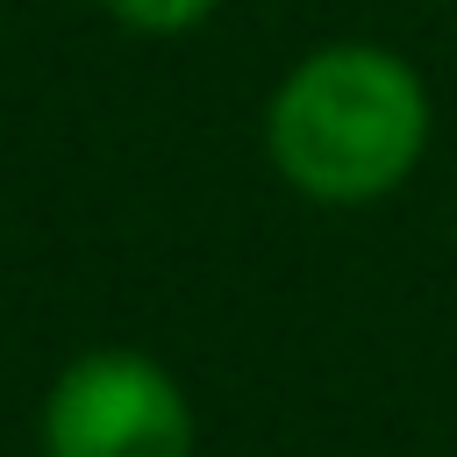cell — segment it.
I'll use <instances>...</instances> for the list:
<instances>
[{"mask_svg":"<svg viewBox=\"0 0 457 457\" xmlns=\"http://www.w3.org/2000/svg\"><path fill=\"white\" fill-rule=\"evenodd\" d=\"M43 457H200V421L157 357L86 350L50 378Z\"/></svg>","mask_w":457,"mask_h":457,"instance_id":"2","label":"cell"},{"mask_svg":"<svg viewBox=\"0 0 457 457\" xmlns=\"http://www.w3.org/2000/svg\"><path fill=\"white\" fill-rule=\"evenodd\" d=\"M428 121V86L400 50L321 43L278 79L264 107V150L293 193L321 207H371L414 179Z\"/></svg>","mask_w":457,"mask_h":457,"instance_id":"1","label":"cell"},{"mask_svg":"<svg viewBox=\"0 0 457 457\" xmlns=\"http://www.w3.org/2000/svg\"><path fill=\"white\" fill-rule=\"evenodd\" d=\"M121 29H136V36H186V29H200L221 0H100Z\"/></svg>","mask_w":457,"mask_h":457,"instance_id":"3","label":"cell"}]
</instances>
